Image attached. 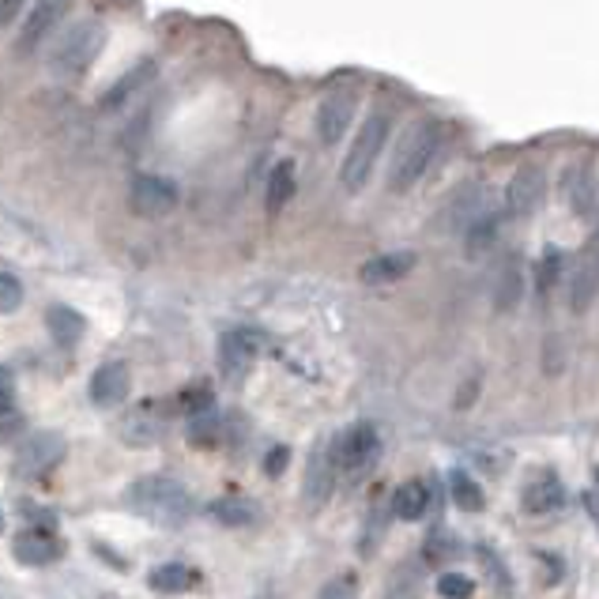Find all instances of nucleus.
I'll use <instances>...</instances> for the list:
<instances>
[{"label": "nucleus", "instance_id": "nucleus-1", "mask_svg": "<svg viewBox=\"0 0 599 599\" xmlns=\"http://www.w3.org/2000/svg\"><path fill=\"white\" fill-rule=\"evenodd\" d=\"M124 505L136 512L140 521L155 528H181L192 517V498L178 479L166 475H143L124 490Z\"/></svg>", "mask_w": 599, "mask_h": 599}, {"label": "nucleus", "instance_id": "nucleus-27", "mask_svg": "<svg viewBox=\"0 0 599 599\" xmlns=\"http://www.w3.org/2000/svg\"><path fill=\"white\" fill-rule=\"evenodd\" d=\"M521 302V264L509 261L498 275V290H494V306L498 309H512Z\"/></svg>", "mask_w": 599, "mask_h": 599}, {"label": "nucleus", "instance_id": "nucleus-31", "mask_svg": "<svg viewBox=\"0 0 599 599\" xmlns=\"http://www.w3.org/2000/svg\"><path fill=\"white\" fill-rule=\"evenodd\" d=\"M438 592L445 599H472L475 585H472V576H464V573H441L438 576Z\"/></svg>", "mask_w": 599, "mask_h": 599}, {"label": "nucleus", "instance_id": "nucleus-32", "mask_svg": "<svg viewBox=\"0 0 599 599\" xmlns=\"http://www.w3.org/2000/svg\"><path fill=\"white\" fill-rule=\"evenodd\" d=\"M23 306V287H19L15 275L0 272V313H15Z\"/></svg>", "mask_w": 599, "mask_h": 599}, {"label": "nucleus", "instance_id": "nucleus-6", "mask_svg": "<svg viewBox=\"0 0 599 599\" xmlns=\"http://www.w3.org/2000/svg\"><path fill=\"white\" fill-rule=\"evenodd\" d=\"M128 204L143 219H162L178 207V185L159 174H140L133 181V192H128Z\"/></svg>", "mask_w": 599, "mask_h": 599}, {"label": "nucleus", "instance_id": "nucleus-13", "mask_svg": "<svg viewBox=\"0 0 599 599\" xmlns=\"http://www.w3.org/2000/svg\"><path fill=\"white\" fill-rule=\"evenodd\" d=\"M133 392V373H128L124 362H106L91 377V400L98 408H117Z\"/></svg>", "mask_w": 599, "mask_h": 599}, {"label": "nucleus", "instance_id": "nucleus-40", "mask_svg": "<svg viewBox=\"0 0 599 599\" xmlns=\"http://www.w3.org/2000/svg\"><path fill=\"white\" fill-rule=\"evenodd\" d=\"M0 531H5V512H0Z\"/></svg>", "mask_w": 599, "mask_h": 599}, {"label": "nucleus", "instance_id": "nucleus-5", "mask_svg": "<svg viewBox=\"0 0 599 599\" xmlns=\"http://www.w3.org/2000/svg\"><path fill=\"white\" fill-rule=\"evenodd\" d=\"M69 453V441L57 430H38L31 434L15 453V475L19 479H38L41 472H50L53 464H60V456Z\"/></svg>", "mask_w": 599, "mask_h": 599}, {"label": "nucleus", "instance_id": "nucleus-14", "mask_svg": "<svg viewBox=\"0 0 599 599\" xmlns=\"http://www.w3.org/2000/svg\"><path fill=\"white\" fill-rule=\"evenodd\" d=\"M599 290V253L585 249L576 256V264L569 272V309L573 313H585L592 306V298Z\"/></svg>", "mask_w": 599, "mask_h": 599}, {"label": "nucleus", "instance_id": "nucleus-8", "mask_svg": "<svg viewBox=\"0 0 599 599\" xmlns=\"http://www.w3.org/2000/svg\"><path fill=\"white\" fill-rule=\"evenodd\" d=\"M381 453V438H377V426L373 422H355L351 430L339 438V448H336V460L344 464L347 475H362L366 467L377 460Z\"/></svg>", "mask_w": 599, "mask_h": 599}, {"label": "nucleus", "instance_id": "nucleus-35", "mask_svg": "<svg viewBox=\"0 0 599 599\" xmlns=\"http://www.w3.org/2000/svg\"><path fill=\"white\" fill-rule=\"evenodd\" d=\"M15 408V377L8 366H0V415H8Z\"/></svg>", "mask_w": 599, "mask_h": 599}, {"label": "nucleus", "instance_id": "nucleus-38", "mask_svg": "<svg viewBox=\"0 0 599 599\" xmlns=\"http://www.w3.org/2000/svg\"><path fill=\"white\" fill-rule=\"evenodd\" d=\"M27 0H0V27H8L19 19V12H23Z\"/></svg>", "mask_w": 599, "mask_h": 599}, {"label": "nucleus", "instance_id": "nucleus-10", "mask_svg": "<svg viewBox=\"0 0 599 599\" xmlns=\"http://www.w3.org/2000/svg\"><path fill=\"white\" fill-rule=\"evenodd\" d=\"M256 355H261V339H256L249 328H234L219 339V366L226 381H245V373L253 370Z\"/></svg>", "mask_w": 599, "mask_h": 599}, {"label": "nucleus", "instance_id": "nucleus-7", "mask_svg": "<svg viewBox=\"0 0 599 599\" xmlns=\"http://www.w3.org/2000/svg\"><path fill=\"white\" fill-rule=\"evenodd\" d=\"M355 110H358V95L347 91V88H339V91L320 98V106H317V136H320V143L332 147V143L344 140Z\"/></svg>", "mask_w": 599, "mask_h": 599}, {"label": "nucleus", "instance_id": "nucleus-3", "mask_svg": "<svg viewBox=\"0 0 599 599\" xmlns=\"http://www.w3.org/2000/svg\"><path fill=\"white\" fill-rule=\"evenodd\" d=\"M389 133H392V117L384 110H373L366 121H362L351 152H347L344 166H339V181H344L347 192H358L362 185L370 181L373 166H377V159L384 152V143H389Z\"/></svg>", "mask_w": 599, "mask_h": 599}, {"label": "nucleus", "instance_id": "nucleus-11", "mask_svg": "<svg viewBox=\"0 0 599 599\" xmlns=\"http://www.w3.org/2000/svg\"><path fill=\"white\" fill-rule=\"evenodd\" d=\"M69 5H72V0H38V5L31 8V15L23 19V27H19L15 50H19V53L38 50L41 41L50 38V31H57V23L64 19V12H69Z\"/></svg>", "mask_w": 599, "mask_h": 599}, {"label": "nucleus", "instance_id": "nucleus-21", "mask_svg": "<svg viewBox=\"0 0 599 599\" xmlns=\"http://www.w3.org/2000/svg\"><path fill=\"white\" fill-rule=\"evenodd\" d=\"M566 502L562 494V483L558 479H539V483H531L524 490V509L531 512V517H550V512H558Z\"/></svg>", "mask_w": 599, "mask_h": 599}, {"label": "nucleus", "instance_id": "nucleus-24", "mask_svg": "<svg viewBox=\"0 0 599 599\" xmlns=\"http://www.w3.org/2000/svg\"><path fill=\"white\" fill-rule=\"evenodd\" d=\"M426 505H430V490L422 483H403L392 498V512L400 521H422L426 517Z\"/></svg>", "mask_w": 599, "mask_h": 599}, {"label": "nucleus", "instance_id": "nucleus-15", "mask_svg": "<svg viewBox=\"0 0 599 599\" xmlns=\"http://www.w3.org/2000/svg\"><path fill=\"white\" fill-rule=\"evenodd\" d=\"M543 197V174L536 166H524L512 174V181L505 185V211L509 216H531Z\"/></svg>", "mask_w": 599, "mask_h": 599}, {"label": "nucleus", "instance_id": "nucleus-36", "mask_svg": "<svg viewBox=\"0 0 599 599\" xmlns=\"http://www.w3.org/2000/svg\"><path fill=\"white\" fill-rule=\"evenodd\" d=\"M287 464H290V448H283V445H275V448H272V453L264 456V475H272V479H280Z\"/></svg>", "mask_w": 599, "mask_h": 599}, {"label": "nucleus", "instance_id": "nucleus-4", "mask_svg": "<svg viewBox=\"0 0 599 599\" xmlns=\"http://www.w3.org/2000/svg\"><path fill=\"white\" fill-rule=\"evenodd\" d=\"M102 46H106V27L98 23V19H83V23L69 27L57 38V46L50 50L46 64H50L53 76H79L95 64Z\"/></svg>", "mask_w": 599, "mask_h": 599}, {"label": "nucleus", "instance_id": "nucleus-37", "mask_svg": "<svg viewBox=\"0 0 599 599\" xmlns=\"http://www.w3.org/2000/svg\"><path fill=\"white\" fill-rule=\"evenodd\" d=\"M558 268H562V256L550 253L547 264H539V290H550V287H554V280H558Z\"/></svg>", "mask_w": 599, "mask_h": 599}, {"label": "nucleus", "instance_id": "nucleus-28", "mask_svg": "<svg viewBox=\"0 0 599 599\" xmlns=\"http://www.w3.org/2000/svg\"><path fill=\"white\" fill-rule=\"evenodd\" d=\"M494 238H498V216H486L483 219H475L472 226H467V253L472 256H479V253H486L490 245H494Z\"/></svg>", "mask_w": 599, "mask_h": 599}, {"label": "nucleus", "instance_id": "nucleus-26", "mask_svg": "<svg viewBox=\"0 0 599 599\" xmlns=\"http://www.w3.org/2000/svg\"><path fill=\"white\" fill-rule=\"evenodd\" d=\"M192 448H216L223 438V422L216 419V411H204V415H192L189 419V430H185Z\"/></svg>", "mask_w": 599, "mask_h": 599}, {"label": "nucleus", "instance_id": "nucleus-23", "mask_svg": "<svg viewBox=\"0 0 599 599\" xmlns=\"http://www.w3.org/2000/svg\"><path fill=\"white\" fill-rule=\"evenodd\" d=\"M294 197V166L290 162H280L272 170V178H268V189H264V207L272 211V216H280V211L290 204Z\"/></svg>", "mask_w": 599, "mask_h": 599}, {"label": "nucleus", "instance_id": "nucleus-2", "mask_svg": "<svg viewBox=\"0 0 599 599\" xmlns=\"http://www.w3.org/2000/svg\"><path fill=\"white\" fill-rule=\"evenodd\" d=\"M441 147V128L434 121H415L408 133H403L392 166H389V189L392 192H408L411 185L422 181V174L430 170L434 155Z\"/></svg>", "mask_w": 599, "mask_h": 599}, {"label": "nucleus", "instance_id": "nucleus-17", "mask_svg": "<svg viewBox=\"0 0 599 599\" xmlns=\"http://www.w3.org/2000/svg\"><path fill=\"white\" fill-rule=\"evenodd\" d=\"M147 585H152V592L159 595H185L200 585V569L192 566H181V562H166V566H155L152 573H147Z\"/></svg>", "mask_w": 599, "mask_h": 599}, {"label": "nucleus", "instance_id": "nucleus-33", "mask_svg": "<svg viewBox=\"0 0 599 599\" xmlns=\"http://www.w3.org/2000/svg\"><path fill=\"white\" fill-rule=\"evenodd\" d=\"M178 408H181L189 419L211 411V389H207V384H200V389H185L181 400H178Z\"/></svg>", "mask_w": 599, "mask_h": 599}, {"label": "nucleus", "instance_id": "nucleus-30", "mask_svg": "<svg viewBox=\"0 0 599 599\" xmlns=\"http://www.w3.org/2000/svg\"><path fill=\"white\" fill-rule=\"evenodd\" d=\"M384 599H419V576L411 573V566H400L396 569V576L389 581Z\"/></svg>", "mask_w": 599, "mask_h": 599}, {"label": "nucleus", "instance_id": "nucleus-22", "mask_svg": "<svg viewBox=\"0 0 599 599\" xmlns=\"http://www.w3.org/2000/svg\"><path fill=\"white\" fill-rule=\"evenodd\" d=\"M566 200L573 211H592L595 204V178H592V170L588 166H573L569 174H566Z\"/></svg>", "mask_w": 599, "mask_h": 599}, {"label": "nucleus", "instance_id": "nucleus-34", "mask_svg": "<svg viewBox=\"0 0 599 599\" xmlns=\"http://www.w3.org/2000/svg\"><path fill=\"white\" fill-rule=\"evenodd\" d=\"M317 599H358V581L355 576H332V581L320 588V595Z\"/></svg>", "mask_w": 599, "mask_h": 599}, {"label": "nucleus", "instance_id": "nucleus-19", "mask_svg": "<svg viewBox=\"0 0 599 599\" xmlns=\"http://www.w3.org/2000/svg\"><path fill=\"white\" fill-rule=\"evenodd\" d=\"M207 512L216 517L219 524L226 528H249L261 521V505H256L253 498H242V494H230V498H216L207 505Z\"/></svg>", "mask_w": 599, "mask_h": 599}, {"label": "nucleus", "instance_id": "nucleus-41", "mask_svg": "<svg viewBox=\"0 0 599 599\" xmlns=\"http://www.w3.org/2000/svg\"><path fill=\"white\" fill-rule=\"evenodd\" d=\"M595 483H599V467H595Z\"/></svg>", "mask_w": 599, "mask_h": 599}, {"label": "nucleus", "instance_id": "nucleus-39", "mask_svg": "<svg viewBox=\"0 0 599 599\" xmlns=\"http://www.w3.org/2000/svg\"><path fill=\"white\" fill-rule=\"evenodd\" d=\"M475 389H479V381H467L464 389H460V400H456V408H467V403L475 400Z\"/></svg>", "mask_w": 599, "mask_h": 599}, {"label": "nucleus", "instance_id": "nucleus-42", "mask_svg": "<svg viewBox=\"0 0 599 599\" xmlns=\"http://www.w3.org/2000/svg\"><path fill=\"white\" fill-rule=\"evenodd\" d=\"M595 242H599V230H595Z\"/></svg>", "mask_w": 599, "mask_h": 599}, {"label": "nucleus", "instance_id": "nucleus-29", "mask_svg": "<svg viewBox=\"0 0 599 599\" xmlns=\"http://www.w3.org/2000/svg\"><path fill=\"white\" fill-rule=\"evenodd\" d=\"M453 502L464 509V512H479L483 509V486H475V479H467L464 472H453Z\"/></svg>", "mask_w": 599, "mask_h": 599}, {"label": "nucleus", "instance_id": "nucleus-25", "mask_svg": "<svg viewBox=\"0 0 599 599\" xmlns=\"http://www.w3.org/2000/svg\"><path fill=\"white\" fill-rule=\"evenodd\" d=\"M159 434H162V426H159V419H155L152 408H143V411L128 415V419L121 422V438H124L128 445H152Z\"/></svg>", "mask_w": 599, "mask_h": 599}, {"label": "nucleus", "instance_id": "nucleus-9", "mask_svg": "<svg viewBox=\"0 0 599 599\" xmlns=\"http://www.w3.org/2000/svg\"><path fill=\"white\" fill-rule=\"evenodd\" d=\"M336 448L328 441H317L313 445V456L306 464V479H302V498H306V509H320L328 502L332 486H336Z\"/></svg>", "mask_w": 599, "mask_h": 599}, {"label": "nucleus", "instance_id": "nucleus-12", "mask_svg": "<svg viewBox=\"0 0 599 599\" xmlns=\"http://www.w3.org/2000/svg\"><path fill=\"white\" fill-rule=\"evenodd\" d=\"M64 554V539L50 528H27L15 536V547H12V558L19 566H50Z\"/></svg>", "mask_w": 599, "mask_h": 599}, {"label": "nucleus", "instance_id": "nucleus-16", "mask_svg": "<svg viewBox=\"0 0 599 599\" xmlns=\"http://www.w3.org/2000/svg\"><path fill=\"white\" fill-rule=\"evenodd\" d=\"M486 216V189H479V185H467V189H460L453 200L445 204V216H441V226L445 230H467L475 219H483Z\"/></svg>", "mask_w": 599, "mask_h": 599}, {"label": "nucleus", "instance_id": "nucleus-18", "mask_svg": "<svg viewBox=\"0 0 599 599\" xmlns=\"http://www.w3.org/2000/svg\"><path fill=\"white\" fill-rule=\"evenodd\" d=\"M415 268V253H384V256H373V261L362 264V283L370 287H381V283H396L403 280Z\"/></svg>", "mask_w": 599, "mask_h": 599}, {"label": "nucleus", "instance_id": "nucleus-20", "mask_svg": "<svg viewBox=\"0 0 599 599\" xmlns=\"http://www.w3.org/2000/svg\"><path fill=\"white\" fill-rule=\"evenodd\" d=\"M46 328H50V336L57 339L60 347H76L83 339V332H88V320H83L76 309H69V306H53L46 313Z\"/></svg>", "mask_w": 599, "mask_h": 599}]
</instances>
